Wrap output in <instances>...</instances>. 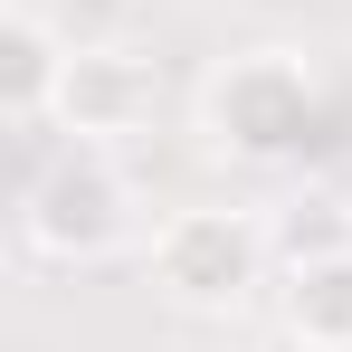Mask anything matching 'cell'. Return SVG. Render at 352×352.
<instances>
[{"label":"cell","mask_w":352,"mask_h":352,"mask_svg":"<svg viewBox=\"0 0 352 352\" xmlns=\"http://www.w3.org/2000/svg\"><path fill=\"white\" fill-rule=\"evenodd\" d=\"M190 124L238 172H286V162H305L324 143L333 96H324V76H314L305 48H229V58L200 76Z\"/></svg>","instance_id":"6da1fadb"},{"label":"cell","mask_w":352,"mask_h":352,"mask_svg":"<svg viewBox=\"0 0 352 352\" xmlns=\"http://www.w3.org/2000/svg\"><path fill=\"white\" fill-rule=\"evenodd\" d=\"M267 267H276V229H267L257 210H238V200H181V210H162L153 238H143L153 295H162L172 314H200V324L238 314L248 295L267 286Z\"/></svg>","instance_id":"7a4b0ae2"},{"label":"cell","mask_w":352,"mask_h":352,"mask_svg":"<svg viewBox=\"0 0 352 352\" xmlns=\"http://www.w3.org/2000/svg\"><path fill=\"white\" fill-rule=\"evenodd\" d=\"M143 229V181L124 172L115 143H67L19 190V248L48 267H105Z\"/></svg>","instance_id":"3957f363"},{"label":"cell","mask_w":352,"mask_h":352,"mask_svg":"<svg viewBox=\"0 0 352 352\" xmlns=\"http://www.w3.org/2000/svg\"><path fill=\"white\" fill-rule=\"evenodd\" d=\"M153 115H162V58H143L124 38H86L67 58V86H58L67 143H133Z\"/></svg>","instance_id":"277c9868"},{"label":"cell","mask_w":352,"mask_h":352,"mask_svg":"<svg viewBox=\"0 0 352 352\" xmlns=\"http://www.w3.org/2000/svg\"><path fill=\"white\" fill-rule=\"evenodd\" d=\"M67 58H76V38H67L38 0H0V124H10V133L58 124Z\"/></svg>","instance_id":"5b68a950"},{"label":"cell","mask_w":352,"mask_h":352,"mask_svg":"<svg viewBox=\"0 0 352 352\" xmlns=\"http://www.w3.org/2000/svg\"><path fill=\"white\" fill-rule=\"evenodd\" d=\"M286 343L295 352H352V248H314V257H286Z\"/></svg>","instance_id":"8992f818"}]
</instances>
